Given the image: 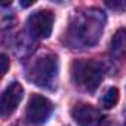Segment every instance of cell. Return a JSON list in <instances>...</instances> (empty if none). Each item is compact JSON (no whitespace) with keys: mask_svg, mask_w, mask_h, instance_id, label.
Here are the masks:
<instances>
[{"mask_svg":"<svg viewBox=\"0 0 126 126\" xmlns=\"http://www.w3.org/2000/svg\"><path fill=\"white\" fill-rule=\"evenodd\" d=\"M104 25V12L99 9H85L76 14L68 30V37L76 46H92L99 40Z\"/></svg>","mask_w":126,"mask_h":126,"instance_id":"cell-1","label":"cell"},{"mask_svg":"<svg viewBox=\"0 0 126 126\" xmlns=\"http://www.w3.org/2000/svg\"><path fill=\"white\" fill-rule=\"evenodd\" d=\"M71 77L76 86L94 92L102 82L104 68L99 62L92 59H76L71 65Z\"/></svg>","mask_w":126,"mask_h":126,"instance_id":"cell-2","label":"cell"},{"mask_svg":"<svg viewBox=\"0 0 126 126\" xmlns=\"http://www.w3.org/2000/svg\"><path fill=\"white\" fill-rule=\"evenodd\" d=\"M56 77H58V58L56 55L46 53L40 58H37L28 73V79L45 89H53L56 85Z\"/></svg>","mask_w":126,"mask_h":126,"instance_id":"cell-3","label":"cell"},{"mask_svg":"<svg viewBox=\"0 0 126 126\" xmlns=\"http://www.w3.org/2000/svg\"><path fill=\"white\" fill-rule=\"evenodd\" d=\"M53 14L47 9L36 11L27 19V28L34 39H47L53 28Z\"/></svg>","mask_w":126,"mask_h":126,"instance_id":"cell-4","label":"cell"},{"mask_svg":"<svg viewBox=\"0 0 126 126\" xmlns=\"http://www.w3.org/2000/svg\"><path fill=\"white\" fill-rule=\"evenodd\" d=\"M52 111H53V105L46 96L33 94L31 98L28 99L25 116L33 123H45L49 119V116L52 114Z\"/></svg>","mask_w":126,"mask_h":126,"instance_id":"cell-5","label":"cell"},{"mask_svg":"<svg viewBox=\"0 0 126 126\" xmlns=\"http://www.w3.org/2000/svg\"><path fill=\"white\" fill-rule=\"evenodd\" d=\"M24 95V88L18 82H12L0 96V117H9L18 108Z\"/></svg>","mask_w":126,"mask_h":126,"instance_id":"cell-6","label":"cell"},{"mask_svg":"<svg viewBox=\"0 0 126 126\" xmlns=\"http://www.w3.org/2000/svg\"><path fill=\"white\" fill-rule=\"evenodd\" d=\"M71 116L79 126H99V123L102 122L99 110L86 102L76 104L71 110Z\"/></svg>","mask_w":126,"mask_h":126,"instance_id":"cell-7","label":"cell"},{"mask_svg":"<svg viewBox=\"0 0 126 126\" xmlns=\"http://www.w3.org/2000/svg\"><path fill=\"white\" fill-rule=\"evenodd\" d=\"M125 46H126V42H125V30L120 28L114 34V37L111 40V50H113L114 56L123 58V55H125Z\"/></svg>","mask_w":126,"mask_h":126,"instance_id":"cell-8","label":"cell"},{"mask_svg":"<svg viewBox=\"0 0 126 126\" xmlns=\"http://www.w3.org/2000/svg\"><path fill=\"white\" fill-rule=\"evenodd\" d=\"M117 102H119V89L117 88H108L101 98V107L105 110H110Z\"/></svg>","mask_w":126,"mask_h":126,"instance_id":"cell-9","label":"cell"},{"mask_svg":"<svg viewBox=\"0 0 126 126\" xmlns=\"http://www.w3.org/2000/svg\"><path fill=\"white\" fill-rule=\"evenodd\" d=\"M11 67V61L5 53H0V79H2Z\"/></svg>","mask_w":126,"mask_h":126,"instance_id":"cell-10","label":"cell"}]
</instances>
